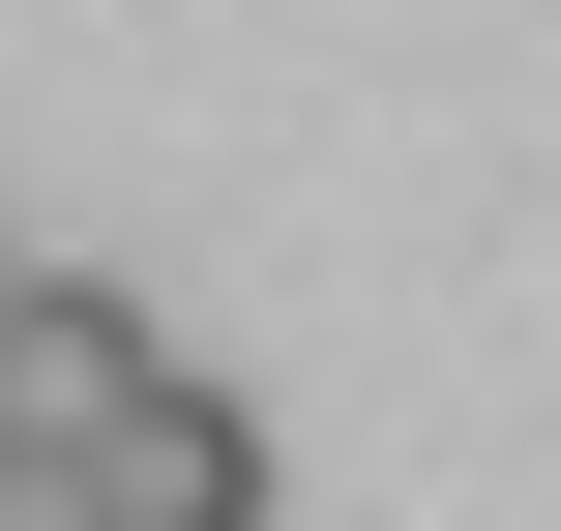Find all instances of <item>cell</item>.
<instances>
[{"mask_svg": "<svg viewBox=\"0 0 561 531\" xmlns=\"http://www.w3.org/2000/svg\"><path fill=\"white\" fill-rule=\"evenodd\" d=\"M89 531H266V414H237L207 355H148V384L89 414Z\"/></svg>", "mask_w": 561, "mask_h": 531, "instance_id": "6da1fadb", "label": "cell"}, {"mask_svg": "<svg viewBox=\"0 0 561 531\" xmlns=\"http://www.w3.org/2000/svg\"><path fill=\"white\" fill-rule=\"evenodd\" d=\"M148 384V296H89V266H0V443H89Z\"/></svg>", "mask_w": 561, "mask_h": 531, "instance_id": "7a4b0ae2", "label": "cell"}, {"mask_svg": "<svg viewBox=\"0 0 561 531\" xmlns=\"http://www.w3.org/2000/svg\"><path fill=\"white\" fill-rule=\"evenodd\" d=\"M0 266H30V236H0Z\"/></svg>", "mask_w": 561, "mask_h": 531, "instance_id": "3957f363", "label": "cell"}]
</instances>
